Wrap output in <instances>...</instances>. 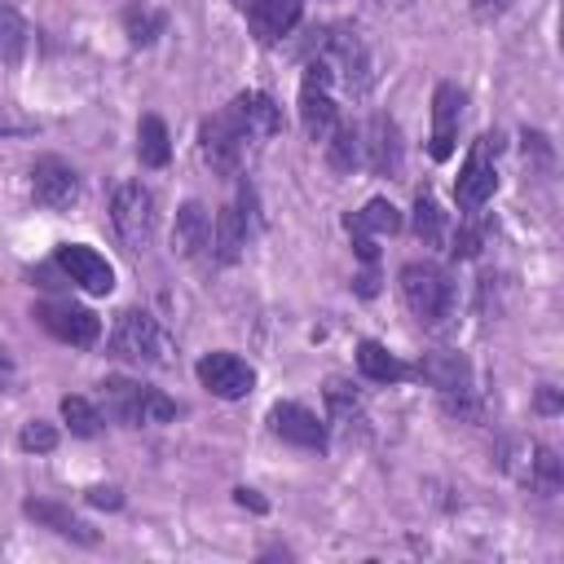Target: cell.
Listing matches in <instances>:
<instances>
[{
    "mask_svg": "<svg viewBox=\"0 0 564 564\" xmlns=\"http://www.w3.org/2000/svg\"><path fill=\"white\" fill-rule=\"evenodd\" d=\"M234 502H238V507H251V511H264V498H260L256 489H247V485L234 489Z\"/></svg>",
    "mask_w": 564,
    "mask_h": 564,
    "instance_id": "8d00e7d4",
    "label": "cell"
},
{
    "mask_svg": "<svg viewBox=\"0 0 564 564\" xmlns=\"http://www.w3.org/2000/svg\"><path fill=\"white\" fill-rule=\"evenodd\" d=\"M229 115L238 119V128H242L247 141H269V137L282 132V110H278V101L269 93H256V88L251 93H238L234 106H229Z\"/></svg>",
    "mask_w": 564,
    "mask_h": 564,
    "instance_id": "9a60e30c",
    "label": "cell"
},
{
    "mask_svg": "<svg viewBox=\"0 0 564 564\" xmlns=\"http://www.w3.org/2000/svg\"><path fill=\"white\" fill-rule=\"evenodd\" d=\"M326 159H330L335 172H352L361 163V128L335 123V132L326 137Z\"/></svg>",
    "mask_w": 564,
    "mask_h": 564,
    "instance_id": "d4e9b609",
    "label": "cell"
},
{
    "mask_svg": "<svg viewBox=\"0 0 564 564\" xmlns=\"http://www.w3.org/2000/svg\"><path fill=\"white\" fill-rule=\"evenodd\" d=\"M330 79H335V70H330L326 57H313L304 66V79H300V123H304L308 141H326L335 132V123H339V106L330 97Z\"/></svg>",
    "mask_w": 564,
    "mask_h": 564,
    "instance_id": "277c9868",
    "label": "cell"
},
{
    "mask_svg": "<svg viewBox=\"0 0 564 564\" xmlns=\"http://www.w3.org/2000/svg\"><path fill=\"white\" fill-rule=\"evenodd\" d=\"M489 150H498V137H480V141L471 145V154H467L463 172H458L454 198H458V207H463V212H476V207H485V203L494 198V189H498V172H494V159H489Z\"/></svg>",
    "mask_w": 564,
    "mask_h": 564,
    "instance_id": "ba28073f",
    "label": "cell"
},
{
    "mask_svg": "<svg viewBox=\"0 0 564 564\" xmlns=\"http://www.w3.org/2000/svg\"><path fill=\"white\" fill-rule=\"evenodd\" d=\"M137 159L145 167H163L172 159V137H167V123L159 115H145L137 123Z\"/></svg>",
    "mask_w": 564,
    "mask_h": 564,
    "instance_id": "603a6c76",
    "label": "cell"
},
{
    "mask_svg": "<svg viewBox=\"0 0 564 564\" xmlns=\"http://www.w3.org/2000/svg\"><path fill=\"white\" fill-rule=\"evenodd\" d=\"M401 300L423 326H445V317L454 313V282L441 264L410 260L401 269Z\"/></svg>",
    "mask_w": 564,
    "mask_h": 564,
    "instance_id": "6da1fadb",
    "label": "cell"
},
{
    "mask_svg": "<svg viewBox=\"0 0 564 564\" xmlns=\"http://www.w3.org/2000/svg\"><path fill=\"white\" fill-rule=\"evenodd\" d=\"M247 212L242 207H220L216 216H212V256L220 260V264H234L238 256H242V247H247Z\"/></svg>",
    "mask_w": 564,
    "mask_h": 564,
    "instance_id": "ffe728a7",
    "label": "cell"
},
{
    "mask_svg": "<svg viewBox=\"0 0 564 564\" xmlns=\"http://www.w3.org/2000/svg\"><path fill=\"white\" fill-rule=\"evenodd\" d=\"M344 229H348V238H352V251H357L366 264H375V256H379V247H375V234H370V229H366V225H361L352 212L344 216Z\"/></svg>",
    "mask_w": 564,
    "mask_h": 564,
    "instance_id": "d6a6232c",
    "label": "cell"
},
{
    "mask_svg": "<svg viewBox=\"0 0 564 564\" xmlns=\"http://www.w3.org/2000/svg\"><path fill=\"white\" fill-rule=\"evenodd\" d=\"M194 375H198V383H203L212 397H220V401H242V397L256 388V370H251L238 352H207V357H198Z\"/></svg>",
    "mask_w": 564,
    "mask_h": 564,
    "instance_id": "52a82bcc",
    "label": "cell"
},
{
    "mask_svg": "<svg viewBox=\"0 0 564 564\" xmlns=\"http://www.w3.org/2000/svg\"><path fill=\"white\" fill-rule=\"evenodd\" d=\"M26 53V22L13 4H0V62H18Z\"/></svg>",
    "mask_w": 564,
    "mask_h": 564,
    "instance_id": "4316f807",
    "label": "cell"
},
{
    "mask_svg": "<svg viewBox=\"0 0 564 564\" xmlns=\"http://www.w3.org/2000/svg\"><path fill=\"white\" fill-rule=\"evenodd\" d=\"M234 4H238V9H242V13H247V9H251V4H256V0H234Z\"/></svg>",
    "mask_w": 564,
    "mask_h": 564,
    "instance_id": "ab89813d",
    "label": "cell"
},
{
    "mask_svg": "<svg viewBox=\"0 0 564 564\" xmlns=\"http://www.w3.org/2000/svg\"><path fill=\"white\" fill-rule=\"evenodd\" d=\"M62 419H66V427H70L75 436H97V432H101V414H97L93 401H84V397H62Z\"/></svg>",
    "mask_w": 564,
    "mask_h": 564,
    "instance_id": "f1b7e54d",
    "label": "cell"
},
{
    "mask_svg": "<svg viewBox=\"0 0 564 564\" xmlns=\"http://www.w3.org/2000/svg\"><path fill=\"white\" fill-rule=\"evenodd\" d=\"M300 9H304V0H256V4L247 9L256 40H264V44L282 40V35L300 22Z\"/></svg>",
    "mask_w": 564,
    "mask_h": 564,
    "instance_id": "ac0fdd59",
    "label": "cell"
},
{
    "mask_svg": "<svg viewBox=\"0 0 564 564\" xmlns=\"http://www.w3.org/2000/svg\"><path fill=\"white\" fill-rule=\"evenodd\" d=\"M361 163H370V172H379V176L401 172V128L388 115H375L361 128Z\"/></svg>",
    "mask_w": 564,
    "mask_h": 564,
    "instance_id": "5bb4252c",
    "label": "cell"
},
{
    "mask_svg": "<svg viewBox=\"0 0 564 564\" xmlns=\"http://www.w3.org/2000/svg\"><path fill=\"white\" fill-rule=\"evenodd\" d=\"M31 194H35L40 207L62 212V207H70L79 198V172L70 163H62L57 154H44L31 167Z\"/></svg>",
    "mask_w": 564,
    "mask_h": 564,
    "instance_id": "7c38bea8",
    "label": "cell"
},
{
    "mask_svg": "<svg viewBox=\"0 0 564 564\" xmlns=\"http://www.w3.org/2000/svg\"><path fill=\"white\" fill-rule=\"evenodd\" d=\"M57 269H62L79 291H88V295H110V286H115L110 260H106L101 251L84 247V242H62V247H57Z\"/></svg>",
    "mask_w": 564,
    "mask_h": 564,
    "instance_id": "8fae6325",
    "label": "cell"
},
{
    "mask_svg": "<svg viewBox=\"0 0 564 564\" xmlns=\"http://www.w3.org/2000/svg\"><path fill=\"white\" fill-rule=\"evenodd\" d=\"M529 454H533V458H529V489L555 494V489H560V458H555L546 445H533Z\"/></svg>",
    "mask_w": 564,
    "mask_h": 564,
    "instance_id": "83f0119b",
    "label": "cell"
},
{
    "mask_svg": "<svg viewBox=\"0 0 564 564\" xmlns=\"http://www.w3.org/2000/svg\"><path fill=\"white\" fill-rule=\"evenodd\" d=\"M370 234H397L401 229V212L388 203V198H370L361 212H352Z\"/></svg>",
    "mask_w": 564,
    "mask_h": 564,
    "instance_id": "f546056e",
    "label": "cell"
},
{
    "mask_svg": "<svg viewBox=\"0 0 564 564\" xmlns=\"http://www.w3.org/2000/svg\"><path fill=\"white\" fill-rule=\"evenodd\" d=\"M269 427L273 436H282L286 445H300V449H326V423L300 405V401H278L269 410Z\"/></svg>",
    "mask_w": 564,
    "mask_h": 564,
    "instance_id": "4fadbf2b",
    "label": "cell"
},
{
    "mask_svg": "<svg viewBox=\"0 0 564 564\" xmlns=\"http://www.w3.org/2000/svg\"><path fill=\"white\" fill-rule=\"evenodd\" d=\"M502 4H507V0H476V9H480V13H489V9H502Z\"/></svg>",
    "mask_w": 564,
    "mask_h": 564,
    "instance_id": "f35d334b",
    "label": "cell"
},
{
    "mask_svg": "<svg viewBox=\"0 0 564 564\" xmlns=\"http://www.w3.org/2000/svg\"><path fill=\"white\" fill-rule=\"evenodd\" d=\"M31 317H35L53 339H62V344H70V348H93V344L101 339L97 313L84 308V304H70V300H35Z\"/></svg>",
    "mask_w": 564,
    "mask_h": 564,
    "instance_id": "8992f818",
    "label": "cell"
},
{
    "mask_svg": "<svg viewBox=\"0 0 564 564\" xmlns=\"http://www.w3.org/2000/svg\"><path fill=\"white\" fill-rule=\"evenodd\" d=\"M317 57H326L330 70L344 75V84H348L352 93H366L370 79H375V70H370V53H366V44H361L357 31H330V35L322 40V53H317Z\"/></svg>",
    "mask_w": 564,
    "mask_h": 564,
    "instance_id": "30bf717a",
    "label": "cell"
},
{
    "mask_svg": "<svg viewBox=\"0 0 564 564\" xmlns=\"http://www.w3.org/2000/svg\"><path fill=\"white\" fill-rule=\"evenodd\" d=\"M538 410H546V414H555V410H560V401H555V392H551V388H542V392H538Z\"/></svg>",
    "mask_w": 564,
    "mask_h": 564,
    "instance_id": "74e56055",
    "label": "cell"
},
{
    "mask_svg": "<svg viewBox=\"0 0 564 564\" xmlns=\"http://www.w3.org/2000/svg\"><path fill=\"white\" fill-rule=\"evenodd\" d=\"M480 242H485V229H480V225H463V229L454 234L449 256H454V260H471V256L480 251Z\"/></svg>",
    "mask_w": 564,
    "mask_h": 564,
    "instance_id": "836d02e7",
    "label": "cell"
},
{
    "mask_svg": "<svg viewBox=\"0 0 564 564\" xmlns=\"http://www.w3.org/2000/svg\"><path fill=\"white\" fill-rule=\"evenodd\" d=\"M458 115H463V93L458 84H436L432 93V159H449L458 141Z\"/></svg>",
    "mask_w": 564,
    "mask_h": 564,
    "instance_id": "2e32d148",
    "label": "cell"
},
{
    "mask_svg": "<svg viewBox=\"0 0 564 564\" xmlns=\"http://www.w3.org/2000/svg\"><path fill=\"white\" fill-rule=\"evenodd\" d=\"M163 26H167V13L163 9H150V4H141V0H132L128 9H123V31H128V40L132 44H154L159 35H163Z\"/></svg>",
    "mask_w": 564,
    "mask_h": 564,
    "instance_id": "cb8c5ba5",
    "label": "cell"
},
{
    "mask_svg": "<svg viewBox=\"0 0 564 564\" xmlns=\"http://www.w3.org/2000/svg\"><path fill=\"white\" fill-rule=\"evenodd\" d=\"M88 502H93V507L115 511V507H123V494H119L115 485H93V489H88Z\"/></svg>",
    "mask_w": 564,
    "mask_h": 564,
    "instance_id": "d590c367",
    "label": "cell"
},
{
    "mask_svg": "<svg viewBox=\"0 0 564 564\" xmlns=\"http://www.w3.org/2000/svg\"><path fill=\"white\" fill-rule=\"evenodd\" d=\"M22 132H35V123H31V119H22L13 106H4V101H0V137H22Z\"/></svg>",
    "mask_w": 564,
    "mask_h": 564,
    "instance_id": "e575fe53",
    "label": "cell"
},
{
    "mask_svg": "<svg viewBox=\"0 0 564 564\" xmlns=\"http://www.w3.org/2000/svg\"><path fill=\"white\" fill-rule=\"evenodd\" d=\"M357 370L366 379H375V383H401V379H410V366L397 352H388L379 339H361L357 344Z\"/></svg>",
    "mask_w": 564,
    "mask_h": 564,
    "instance_id": "7402d4cb",
    "label": "cell"
},
{
    "mask_svg": "<svg viewBox=\"0 0 564 564\" xmlns=\"http://www.w3.org/2000/svg\"><path fill=\"white\" fill-rule=\"evenodd\" d=\"M172 242L181 256H203L212 251V212L203 203H185L176 212V225H172Z\"/></svg>",
    "mask_w": 564,
    "mask_h": 564,
    "instance_id": "d6986e66",
    "label": "cell"
},
{
    "mask_svg": "<svg viewBox=\"0 0 564 564\" xmlns=\"http://www.w3.org/2000/svg\"><path fill=\"white\" fill-rule=\"evenodd\" d=\"M110 352H115V357H128V361H150V366H163V361L172 357L163 326H159L145 308H123V313L115 317Z\"/></svg>",
    "mask_w": 564,
    "mask_h": 564,
    "instance_id": "3957f363",
    "label": "cell"
},
{
    "mask_svg": "<svg viewBox=\"0 0 564 564\" xmlns=\"http://www.w3.org/2000/svg\"><path fill=\"white\" fill-rule=\"evenodd\" d=\"M101 401H106V414L123 427H154V423L176 419V401H167L159 388H145L123 375L101 383Z\"/></svg>",
    "mask_w": 564,
    "mask_h": 564,
    "instance_id": "7a4b0ae2",
    "label": "cell"
},
{
    "mask_svg": "<svg viewBox=\"0 0 564 564\" xmlns=\"http://www.w3.org/2000/svg\"><path fill=\"white\" fill-rule=\"evenodd\" d=\"M414 234H419L427 247H441V242H445V212H441L436 198L423 194V189H419V198H414Z\"/></svg>",
    "mask_w": 564,
    "mask_h": 564,
    "instance_id": "484cf974",
    "label": "cell"
},
{
    "mask_svg": "<svg viewBox=\"0 0 564 564\" xmlns=\"http://www.w3.org/2000/svg\"><path fill=\"white\" fill-rule=\"evenodd\" d=\"M326 405L335 410V419H352L361 401H357V392H352L344 379H330V383H326Z\"/></svg>",
    "mask_w": 564,
    "mask_h": 564,
    "instance_id": "1f68e13d",
    "label": "cell"
},
{
    "mask_svg": "<svg viewBox=\"0 0 564 564\" xmlns=\"http://www.w3.org/2000/svg\"><path fill=\"white\" fill-rule=\"evenodd\" d=\"M419 379H427L441 397H471V366L463 352H423Z\"/></svg>",
    "mask_w": 564,
    "mask_h": 564,
    "instance_id": "e0dca14e",
    "label": "cell"
},
{
    "mask_svg": "<svg viewBox=\"0 0 564 564\" xmlns=\"http://www.w3.org/2000/svg\"><path fill=\"white\" fill-rule=\"evenodd\" d=\"M18 445H22L26 454H48V449L57 445V427H53V423H40V419H31V423L18 432Z\"/></svg>",
    "mask_w": 564,
    "mask_h": 564,
    "instance_id": "4dcf8cb0",
    "label": "cell"
},
{
    "mask_svg": "<svg viewBox=\"0 0 564 564\" xmlns=\"http://www.w3.org/2000/svg\"><path fill=\"white\" fill-rule=\"evenodd\" d=\"M22 511H26L35 524H44V529H53V533H62V538H70V542H84V546H93V542H97V529H93V524H84L79 516H70L66 507H57V502L26 498V502H22Z\"/></svg>",
    "mask_w": 564,
    "mask_h": 564,
    "instance_id": "44dd1931",
    "label": "cell"
},
{
    "mask_svg": "<svg viewBox=\"0 0 564 564\" xmlns=\"http://www.w3.org/2000/svg\"><path fill=\"white\" fill-rule=\"evenodd\" d=\"M242 128H238V119L229 115V110H220V115H207L203 119V132H198V145H203V159L212 163V172H220V176H234L238 172V163H242Z\"/></svg>",
    "mask_w": 564,
    "mask_h": 564,
    "instance_id": "9c48e42d",
    "label": "cell"
},
{
    "mask_svg": "<svg viewBox=\"0 0 564 564\" xmlns=\"http://www.w3.org/2000/svg\"><path fill=\"white\" fill-rule=\"evenodd\" d=\"M110 220H115L119 238L128 242V251H145L154 238V194L141 181L119 185L110 198Z\"/></svg>",
    "mask_w": 564,
    "mask_h": 564,
    "instance_id": "5b68a950",
    "label": "cell"
}]
</instances>
